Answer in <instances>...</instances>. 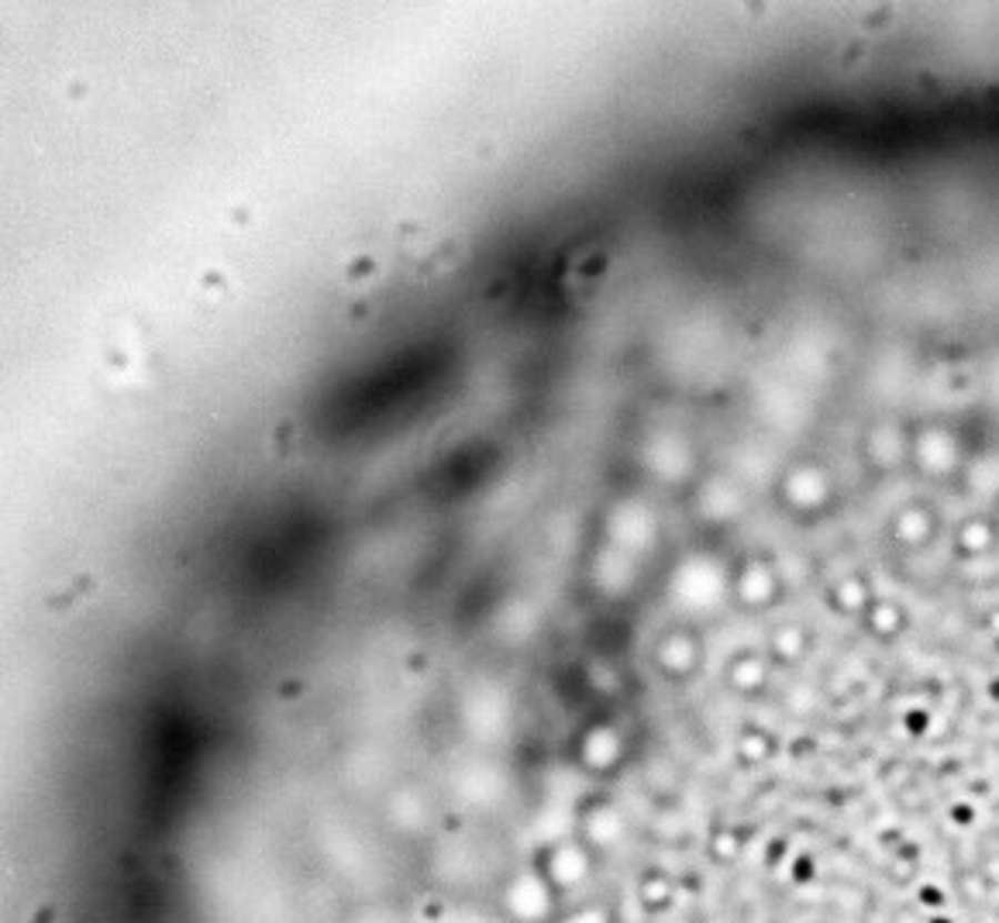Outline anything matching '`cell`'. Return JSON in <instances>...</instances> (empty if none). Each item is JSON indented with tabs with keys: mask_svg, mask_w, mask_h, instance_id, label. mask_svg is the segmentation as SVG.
Listing matches in <instances>:
<instances>
[{
	"mask_svg": "<svg viewBox=\"0 0 999 923\" xmlns=\"http://www.w3.org/2000/svg\"><path fill=\"white\" fill-rule=\"evenodd\" d=\"M861 623L865 631H869L872 638L879 641H896L899 635L907 631V610L892 604V600H872L869 610L861 613Z\"/></svg>",
	"mask_w": 999,
	"mask_h": 923,
	"instance_id": "1",
	"label": "cell"
},
{
	"mask_svg": "<svg viewBox=\"0 0 999 923\" xmlns=\"http://www.w3.org/2000/svg\"><path fill=\"white\" fill-rule=\"evenodd\" d=\"M920 903H924V906H938V910H945L948 900L941 896V889H938V885H924V889H920Z\"/></svg>",
	"mask_w": 999,
	"mask_h": 923,
	"instance_id": "4",
	"label": "cell"
},
{
	"mask_svg": "<svg viewBox=\"0 0 999 923\" xmlns=\"http://www.w3.org/2000/svg\"><path fill=\"white\" fill-rule=\"evenodd\" d=\"M992 538H996V535L989 531L986 524H965L961 531H958V551H961V555H972V558H976V555H986V551L992 548Z\"/></svg>",
	"mask_w": 999,
	"mask_h": 923,
	"instance_id": "3",
	"label": "cell"
},
{
	"mask_svg": "<svg viewBox=\"0 0 999 923\" xmlns=\"http://www.w3.org/2000/svg\"><path fill=\"white\" fill-rule=\"evenodd\" d=\"M872 600H876L872 597V586L865 582L861 576H848V579L835 582V589H830V607H835L838 613H845V617H858L861 620V613L869 610Z\"/></svg>",
	"mask_w": 999,
	"mask_h": 923,
	"instance_id": "2",
	"label": "cell"
}]
</instances>
